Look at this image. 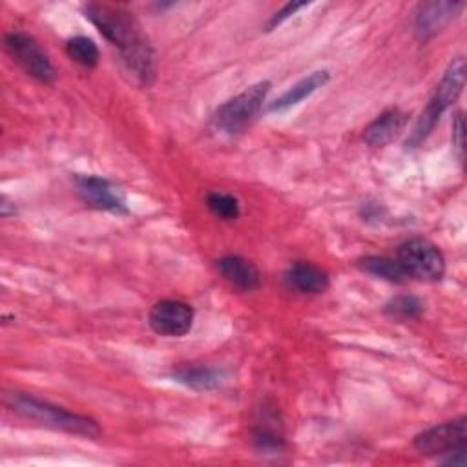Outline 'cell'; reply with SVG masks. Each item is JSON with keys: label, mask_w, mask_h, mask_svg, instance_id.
Masks as SVG:
<instances>
[{"label": "cell", "mask_w": 467, "mask_h": 467, "mask_svg": "<svg viewBox=\"0 0 467 467\" xmlns=\"http://www.w3.org/2000/svg\"><path fill=\"white\" fill-rule=\"evenodd\" d=\"M467 420L463 416L425 429L414 438V447L425 456H447L465 449Z\"/></svg>", "instance_id": "cell-7"}, {"label": "cell", "mask_w": 467, "mask_h": 467, "mask_svg": "<svg viewBox=\"0 0 467 467\" xmlns=\"http://www.w3.org/2000/svg\"><path fill=\"white\" fill-rule=\"evenodd\" d=\"M206 206L210 208V212L223 219V221H234L239 217L241 213V206L237 197L224 193V192H212L206 197Z\"/></svg>", "instance_id": "cell-19"}, {"label": "cell", "mask_w": 467, "mask_h": 467, "mask_svg": "<svg viewBox=\"0 0 467 467\" xmlns=\"http://www.w3.org/2000/svg\"><path fill=\"white\" fill-rule=\"evenodd\" d=\"M396 259L409 277L420 281H440L445 274V257L441 250L423 237L401 243Z\"/></svg>", "instance_id": "cell-5"}, {"label": "cell", "mask_w": 467, "mask_h": 467, "mask_svg": "<svg viewBox=\"0 0 467 467\" xmlns=\"http://www.w3.org/2000/svg\"><path fill=\"white\" fill-rule=\"evenodd\" d=\"M66 53L73 62H77L78 66L88 67V69H93L100 58V51H99L97 44L91 38L82 36V35L73 36L66 42Z\"/></svg>", "instance_id": "cell-17"}, {"label": "cell", "mask_w": 467, "mask_h": 467, "mask_svg": "<svg viewBox=\"0 0 467 467\" xmlns=\"http://www.w3.org/2000/svg\"><path fill=\"white\" fill-rule=\"evenodd\" d=\"M221 275L237 290L252 292L261 286V274L257 266L241 255H224L217 261Z\"/></svg>", "instance_id": "cell-12"}, {"label": "cell", "mask_w": 467, "mask_h": 467, "mask_svg": "<svg viewBox=\"0 0 467 467\" xmlns=\"http://www.w3.org/2000/svg\"><path fill=\"white\" fill-rule=\"evenodd\" d=\"M385 314L396 319H416L423 314L425 305L420 297L412 294H401L385 303Z\"/></svg>", "instance_id": "cell-18"}, {"label": "cell", "mask_w": 467, "mask_h": 467, "mask_svg": "<svg viewBox=\"0 0 467 467\" xmlns=\"http://www.w3.org/2000/svg\"><path fill=\"white\" fill-rule=\"evenodd\" d=\"M409 115L398 108H389L379 113L363 131V139L368 146L383 148L392 142L407 126Z\"/></svg>", "instance_id": "cell-11"}, {"label": "cell", "mask_w": 467, "mask_h": 467, "mask_svg": "<svg viewBox=\"0 0 467 467\" xmlns=\"http://www.w3.org/2000/svg\"><path fill=\"white\" fill-rule=\"evenodd\" d=\"M463 9L462 2H425L420 4L414 18V33L420 40H429L440 33Z\"/></svg>", "instance_id": "cell-10"}, {"label": "cell", "mask_w": 467, "mask_h": 467, "mask_svg": "<svg viewBox=\"0 0 467 467\" xmlns=\"http://www.w3.org/2000/svg\"><path fill=\"white\" fill-rule=\"evenodd\" d=\"M463 86H465V60L462 57H458L449 64L434 95L431 97L429 104L425 106V109L421 111L420 119H418V122L414 124V128L407 139V148H418L431 135V131L434 130L441 113L451 104L456 102Z\"/></svg>", "instance_id": "cell-3"}, {"label": "cell", "mask_w": 467, "mask_h": 467, "mask_svg": "<svg viewBox=\"0 0 467 467\" xmlns=\"http://www.w3.org/2000/svg\"><path fill=\"white\" fill-rule=\"evenodd\" d=\"M5 403L20 416L57 431H66V432L86 436V438H97L100 434V429L95 420L82 414L69 412L62 407L51 405L31 394L11 392L5 396Z\"/></svg>", "instance_id": "cell-2"}, {"label": "cell", "mask_w": 467, "mask_h": 467, "mask_svg": "<svg viewBox=\"0 0 467 467\" xmlns=\"http://www.w3.org/2000/svg\"><path fill=\"white\" fill-rule=\"evenodd\" d=\"M268 91H270L268 80L252 84L239 95L221 104L212 115V124L228 135L243 133L261 111Z\"/></svg>", "instance_id": "cell-4"}, {"label": "cell", "mask_w": 467, "mask_h": 467, "mask_svg": "<svg viewBox=\"0 0 467 467\" xmlns=\"http://www.w3.org/2000/svg\"><path fill=\"white\" fill-rule=\"evenodd\" d=\"M173 378L193 390H213L223 383L224 372L213 367L195 365V367H181L173 370Z\"/></svg>", "instance_id": "cell-15"}, {"label": "cell", "mask_w": 467, "mask_h": 467, "mask_svg": "<svg viewBox=\"0 0 467 467\" xmlns=\"http://www.w3.org/2000/svg\"><path fill=\"white\" fill-rule=\"evenodd\" d=\"M75 184H77V193L86 204L97 210L117 213V215L128 213L124 193L109 179H104L99 175H82L75 179Z\"/></svg>", "instance_id": "cell-9"}, {"label": "cell", "mask_w": 467, "mask_h": 467, "mask_svg": "<svg viewBox=\"0 0 467 467\" xmlns=\"http://www.w3.org/2000/svg\"><path fill=\"white\" fill-rule=\"evenodd\" d=\"M82 11L100 35L117 47L126 67L148 86L155 77V55L133 13L108 2H89Z\"/></svg>", "instance_id": "cell-1"}, {"label": "cell", "mask_w": 467, "mask_h": 467, "mask_svg": "<svg viewBox=\"0 0 467 467\" xmlns=\"http://www.w3.org/2000/svg\"><path fill=\"white\" fill-rule=\"evenodd\" d=\"M148 323L159 336L181 337L188 334L193 325V308L184 301L162 299L150 308Z\"/></svg>", "instance_id": "cell-8"}, {"label": "cell", "mask_w": 467, "mask_h": 467, "mask_svg": "<svg viewBox=\"0 0 467 467\" xmlns=\"http://www.w3.org/2000/svg\"><path fill=\"white\" fill-rule=\"evenodd\" d=\"M328 78H330V75L327 69L312 71L308 77L301 78L299 82L290 86L281 97H277L274 102H270L268 113H283V111L297 106L299 102L308 99L312 93H316L319 88H323L328 82Z\"/></svg>", "instance_id": "cell-14"}, {"label": "cell", "mask_w": 467, "mask_h": 467, "mask_svg": "<svg viewBox=\"0 0 467 467\" xmlns=\"http://www.w3.org/2000/svg\"><path fill=\"white\" fill-rule=\"evenodd\" d=\"M306 5H308V2H288V4H285L279 11H275L270 16V20L266 22V31H272L274 27H277L279 24H283L286 18H290L292 15H296L299 9H303Z\"/></svg>", "instance_id": "cell-20"}, {"label": "cell", "mask_w": 467, "mask_h": 467, "mask_svg": "<svg viewBox=\"0 0 467 467\" xmlns=\"http://www.w3.org/2000/svg\"><path fill=\"white\" fill-rule=\"evenodd\" d=\"M463 137H465V124H463V115L458 111L452 120V144L458 150V155L463 157Z\"/></svg>", "instance_id": "cell-21"}, {"label": "cell", "mask_w": 467, "mask_h": 467, "mask_svg": "<svg viewBox=\"0 0 467 467\" xmlns=\"http://www.w3.org/2000/svg\"><path fill=\"white\" fill-rule=\"evenodd\" d=\"M5 49L11 58L31 77L44 84H51L57 78V69L51 64L47 53L40 44L24 31H11L4 38Z\"/></svg>", "instance_id": "cell-6"}, {"label": "cell", "mask_w": 467, "mask_h": 467, "mask_svg": "<svg viewBox=\"0 0 467 467\" xmlns=\"http://www.w3.org/2000/svg\"><path fill=\"white\" fill-rule=\"evenodd\" d=\"M285 283L288 288L301 294H323L330 286L327 272L305 261H297L288 266L285 272Z\"/></svg>", "instance_id": "cell-13"}, {"label": "cell", "mask_w": 467, "mask_h": 467, "mask_svg": "<svg viewBox=\"0 0 467 467\" xmlns=\"http://www.w3.org/2000/svg\"><path fill=\"white\" fill-rule=\"evenodd\" d=\"M359 268L374 277L385 279L389 283H396V285H403L407 283L410 277L407 275V272L403 270V266L398 263V259H390L385 255H367L363 259H359Z\"/></svg>", "instance_id": "cell-16"}]
</instances>
